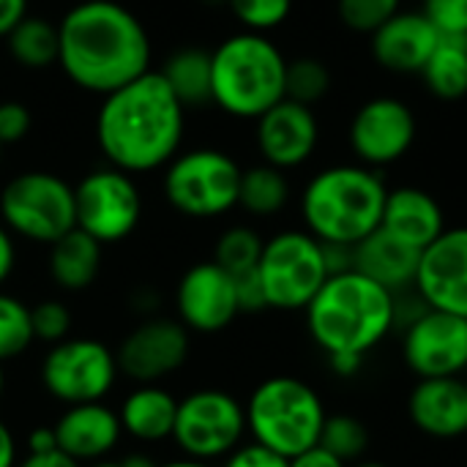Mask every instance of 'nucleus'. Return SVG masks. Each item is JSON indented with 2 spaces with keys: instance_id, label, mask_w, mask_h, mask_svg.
<instances>
[{
  "instance_id": "obj_45",
  "label": "nucleus",
  "mask_w": 467,
  "mask_h": 467,
  "mask_svg": "<svg viewBox=\"0 0 467 467\" xmlns=\"http://www.w3.org/2000/svg\"><path fill=\"white\" fill-rule=\"evenodd\" d=\"M27 451L30 454H47V451H57V438L52 427H38L27 435Z\"/></svg>"
},
{
  "instance_id": "obj_31",
  "label": "nucleus",
  "mask_w": 467,
  "mask_h": 467,
  "mask_svg": "<svg viewBox=\"0 0 467 467\" xmlns=\"http://www.w3.org/2000/svg\"><path fill=\"white\" fill-rule=\"evenodd\" d=\"M265 241L252 227H230L213 246V263L230 276H241L257 268Z\"/></svg>"
},
{
  "instance_id": "obj_12",
  "label": "nucleus",
  "mask_w": 467,
  "mask_h": 467,
  "mask_svg": "<svg viewBox=\"0 0 467 467\" xmlns=\"http://www.w3.org/2000/svg\"><path fill=\"white\" fill-rule=\"evenodd\" d=\"M77 230L99 244H118L129 238L142 216V197L129 172L101 167L88 172L74 186Z\"/></svg>"
},
{
  "instance_id": "obj_5",
  "label": "nucleus",
  "mask_w": 467,
  "mask_h": 467,
  "mask_svg": "<svg viewBox=\"0 0 467 467\" xmlns=\"http://www.w3.org/2000/svg\"><path fill=\"white\" fill-rule=\"evenodd\" d=\"M213 104L233 115L257 120L285 99L287 57L263 33H235L211 52Z\"/></svg>"
},
{
  "instance_id": "obj_43",
  "label": "nucleus",
  "mask_w": 467,
  "mask_h": 467,
  "mask_svg": "<svg viewBox=\"0 0 467 467\" xmlns=\"http://www.w3.org/2000/svg\"><path fill=\"white\" fill-rule=\"evenodd\" d=\"M16 265V249H14V238L8 233V227L0 222V285L11 276Z\"/></svg>"
},
{
  "instance_id": "obj_34",
  "label": "nucleus",
  "mask_w": 467,
  "mask_h": 467,
  "mask_svg": "<svg viewBox=\"0 0 467 467\" xmlns=\"http://www.w3.org/2000/svg\"><path fill=\"white\" fill-rule=\"evenodd\" d=\"M400 11H402V0H337L339 22L348 30L364 36H372Z\"/></svg>"
},
{
  "instance_id": "obj_48",
  "label": "nucleus",
  "mask_w": 467,
  "mask_h": 467,
  "mask_svg": "<svg viewBox=\"0 0 467 467\" xmlns=\"http://www.w3.org/2000/svg\"><path fill=\"white\" fill-rule=\"evenodd\" d=\"M153 467H213V465H211V462H197V460L183 457V460H172V462H161V465H153Z\"/></svg>"
},
{
  "instance_id": "obj_22",
  "label": "nucleus",
  "mask_w": 467,
  "mask_h": 467,
  "mask_svg": "<svg viewBox=\"0 0 467 467\" xmlns=\"http://www.w3.org/2000/svg\"><path fill=\"white\" fill-rule=\"evenodd\" d=\"M419 263L421 249H413L410 244L386 233L383 227H378L361 244L353 246V271L378 282L394 296L416 287Z\"/></svg>"
},
{
  "instance_id": "obj_2",
  "label": "nucleus",
  "mask_w": 467,
  "mask_h": 467,
  "mask_svg": "<svg viewBox=\"0 0 467 467\" xmlns=\"http://www.w3.org/2000/svg\"><path fill=\"white\" fill-rule=\"evenodd\" d=\"M186 109L159 71H145L104 96L96 142L109 167L129 175L167 167L183 142Z\"/></svg>"
},
{
  "instance_id": "obj_47",
  "label": "nucleus",
  "mask_w": 467,
  "mask_h": 467,
  "mask_svg": "<svg viewBox=\"0 0 467 467\" xmlns=\"http://www.w3.org/2000/svg\"><path fill=\"white\" fill-rule=\"evenodd\" d=\"M90 467H153V462L142 454H134L126 460H99V462H90Z\"/></svg>"
},
{
  "instance_id": "obj_8",
  "label": "nucleus",
  "mask_w": 467,
  "mask_h": 467,
  "mask_svg": "<svg viewBox=\"0 0 467 467\" xmlns=\"http://www.w3.org/2000/svg\"><path fill=\"white\" fill-rule=\"evenodd\" d=\"M241 167L216 148L178 153L164 172L167 202L192 219H216L238 205Z\"/></svg>"
},
{
  "instance_id": "obj_24",
  "label": "nucleus",
  "mask_w": 467,
  "mask_h": 467,
  "mask_svg": "<svg viewBox=\"0 0 467 467\" xmlns=\"http://www.w3.org/2000/svg\"><path fill=\"white\" fill-rule=\"evenodd\" d=\"M175 413H178V400L156 386V383H142L131 394H126L118 419L126 435L142 443H159L172 438L175 427Z\"/></svg>"
},
{
  "instance_id": "obj_11",
  "label": "nucleus",
  "mask_w": 467,
  "mask_h": 467,
  "mask_svg": "<svg viewBox=\"0 0 467 467\" xmlns=\"http://www.w3.org/2000/svg\"><path fill=\"white\" fill-rule=\"evenodd\" d=\"M118 358L99 339H63L41 361V383L57 402H101L118 380Z\"/></svg>"
},
{
  "instance_id": "obj_50",
  "label": "nucleus",
  "mask_w": 467,
  "mask_h": 467,
  "mask_svg": "<svg viewBox=\"0 0 467 467\" xmlns=\"http://www.w3.org/2000/svg\"><path fill=\"white\" fill-rule=\"evenodd\" d=\"M353 467H389V465H383V462H358V465H353Z\"/></svg>"
},
{
  "instance_id": "obj_27",
  "label": "nucleus",
  "mask_w": 467,
  "mask_h": 467,
  "mask_svg": "<svg viewBox=\"0 0 467 467\" xmlns=\"http://www.w3.org/2000/svg\"><path fill=\"white\" fill-rule=\"evenodd\" d=\"M427 90L441 101L467 96V36H441L435 52L421 68Z\"/></svg>"
},
{
  "instance_id": "obj_26",
  "label": "nucleus",
  "mask_w": 467,
  "mask_h": 467,
  "mask_svg": "<svg viewBox=\"0 0 467 467\" xmlns=\"http://www.w3.org/2000/svg\"><path fill=\"white\" fill-rule=\"evenodd\" d=\"M175 99L189 107H208L213 104V68L211 52L205 49H178L167 57L164 68L159 71Z\"/></svg>"
},
{
  "instance_id": "obj_13",
  "label": "nucleus",
  "mask_w": 467,
  "mask_h": 467,
  "mask_svg": "<svg viewBox=\"0 0 467 467\" xmlns=\"http://www.w3.org/2000/svg\"><path fill=\"white\" fill-rule=\"evenodd\" d=\"M416 115L394 96H378L364 101L350 120V150L364 167H389L408 156L416 142Z\"/></svg>"
},
{
  "instance_id": "obj_41",
  "label": "nucleus",
  "mask_w": 467,
  "mask_h": 467,
  "mask_svg": "<svg viewBox=\"0 0 467 467\" xmlns=\"http://www.w3.org/2000/svg\"><path fill=\"white\" fill-rule=\"evenodd\" d=\"M27 16V0H0V38H5Z\"/></svg>"
},
{
  "instance_id": "obj_14",
  "label": "nucleus",
  "mask_w": 467,
  "mask_h": 467,
  "mask_svg": "<svg viewBox=\"0 0 467 467\" xmlns=\"http://www.w3.org/2000/svg\"><path fill=\"white\" fill-rule=\"evenodd\" d=\"M402 356L419 380L460 378L467 369V320L449 312L424 309L405 328Z\"/></svg>"
},
{
  "instance_id": "obj_44",
  "label": "nucleus",
  "mask_w": 467,
  "mask_h": 467,
  "mask_svg": "<svg viewBox=\"0 0 467 467\" xmlns=\"http://www.w3.org/2000/svg\"><path fill=\"white\" fill-rule=\"evenodd\" d=\"M16 467H79L63 451H47V454H27Z\"/></svg>"
},
{
  "instance_id": "obj_36",
  "label": "nucleus",
  "mask_w": 467,
  "mask_h": 467,
  "mask_svg": "<svg viewBox=\"0 0 467 467\" xmlns=\"http://www.w3.org/2000/svg\"><path fill=\"white\" fill-rule=\"evenodd\" d=\"M30 326H33V339L57 345L68 339L71 331V309L60 301H41L30 306Z\"/></svg>"
},
{
  "instance_id": "obj_40",
  "label": "nucleus",
  "mask_w": 467,
  "mask_h": 467,
  "mask_svg": "<svg viewBox=\"0 0 467 467\" xmlns=\"http://www.w3.org/2000/svg\"><path fill=\"white\" fill-rule=\"evenodd\" d=\"M235 296H238V309L241 312L254 315V312L268 309V298H265V290H263V282H260L257 268L249 271V274L235 276Z\"/></svg>"
},
{
  "instance_id": "obj_29",
  "label": "nucleus",
  "mask_w": 467,
  "mask_h": 467,
  "mask_svg": "<svg viewBox=\"0 0 467 467\" xmlns=\"http://www.w3.org/2000/svg\"><path fill=\"white\" fill-rule=\"evenodd\" d=\"M290 200V183L285 170L271 164H254L241 172L238 205L252 216H274L285 211Z\"/></svg>"
},
{
  "instance_id": "obj_17",
  "label": "nucleus",
  "mask_w": 467,
  "mask_h": 467,
  "mask_svg": "<svg viewBox=\"0 0 467 467\" xmlns=\"http://www.w3.org/2000/svg\"><path fill=\"white\" fill-rule=\"evenodd\" d=\"M178 317L189 331L197 334H216L224 331L238 315V296H235V276L219 268L213 260L192 265L175 290Z\"/></svg>"
},
{
  "instance_id": "obj_9",
  "label": "nucleus",
  "mask_w": 467,
  "mask_h": 467,
  "mask_svg": "<svg viewBox=\"0 0 467 467\" xmlns=\"http://www.w3.org/2000/svg\"><path fill=\"white\" fill-rule=\"evenodd\" d=\"M257 274L268 298V309H306L326 285L328 265L323 244L306 230H285L265 241Z\"/></svg>"
},
{
  "instance_id": "obj_42",
  "label": "nucleus",
  "mask_w": 467,
  "mask_h": 467,
  "mask_svg": "<svg viewBox=\"0 0 467 467\" xmlns=\"http://www.w3.org/2000/svg\"><path fill=\"white\" fill-rule=\"evenodd\" d=\"M290 467H348V465H345L342 460H337L331 451H326V449L315 446V449H309V451H304V454L293 457V460H290Z\"/></svg>"
},
{
  "instance_id": "obj_39",
  "label": "nucleus",
  "mask_w": 467,
  "mask_h": 467,
  "mask_svg": "<svg viewBox=\"0 0 467 467\" xmlns=\"http://www.w3.org/2000/svg\"><path fill=\"white\" fill-rule=\"evenodd\" d=\"M222 467H290V460L252 441L241 443L233 454H227Z\"/></svg>"
},
{
  "instance_id": "obj_19",
  "label": "nucleus",
  "mask_w": 467,
  "mask_h": 467,
  "mask_svg": "<svg viewBox=\"0 0 467 467\" xmlns=\"http://www.w3.org/2000/svg\"><path fill=\"white\" fill-rule=\"evenodd\" d=\"M369 38L372 57L380 68L394 74H421L441 33L421 11H400Z\"/></svg>"
},
{
  "instance_id": "obj_21",
  "label": "nucleus",
  "mask_w": 467,
  "mask_h": 467,
  "mask_svg": "<svg viewBox=\"0 0 467 467\" xmlns=\"http://www.w3.org/2000/svg\"><path fill=\"white\" fill-rule=\"evenodd\" d=\"M410 421L419 432L451 441L467 435V383L460 378L419 380L408 400Z\"/></svg>"
},
{
  "instance_id": "obj_4",
  "label": "nucleus",
  "mask_w": 467,
  "mask_h": 467,
  "mask_svg": "<svg viewBox=\"0 0 467 467\" xmlns=\"http://www.w3.org/2000/svg\"><path fill=\"white\" fill-rule=\"evenodd\" d=\"M389 186L378 170L337 164L317 172L301 194L306 233L320 244L356 246L383 222Z\"/></svg>"
},
{
  "instance_id": "obj_30",
  "label": "nucleus",
  "mask_w": 467,
  "mask_h": 467,
  "mask_svg": "<svg viewBox=\"0 0 467 467\" xmlns=\"http://www.w3.org/2000/svg\"><path fill=\"white\" fill-rule=\"evenodd\" d=\"M331 68L312 55H301L287 60L285 68V99L304 104V107H315L320 104L328 90H331Z\"/></svg>"
},
{
  "instance_id": "obj_49",
  "label": "nucleus",
  "mask_w": 467,
  "mask_h": 467,
  "mask_svg": "<svg viewBox=\"0 0 467 467\" xmlns=\"http://www.w3.org/2000/svg\"><path fill=\"white\" fill-rule=\"evenodd\" d=\"M3 391H5V372H3V364H0V397H3Z\"/></svg>"
},
{
  "instance_id": "obj_15",
  "label": "nucleus",
  "mask_w": 467,
  "mask_h": 467,
  "mask_svg": "<svg viewBox=\"0 0 467 467\" xmlns=\"http://www.w3.org/2000/svg\"><path fill=\"white\" fill-rule=\"evenodd\" d=\"M413 290L430 309L467 320V227H446L421 252Z\"/></svg>"
},
{
  "instance_id": "obj_28",
  "label": "nucleus",
  "mask_w": 467,
  "mask_h": 467,
  "mask_svg": "<svg viewBox=\"0 0 467 467\" xmlns=\"http://www.w3.org/2000/svg\"><path fill=\"white\" fill-rule=\"evenodd\" d=\"M8 52L22 68H49L57 63L60 55V36L57 25L41 19V16H25L8 36Z\"/></svg>"
},
{
  "instance_id": "obj_46",
  "label": "nucleus",
  "mask_w": 467,
  "mask_h": 467,
  "mask_svg": "<svg viewBox=\"0 0 467 467\" xmlns=\"http://www.w3.org/2000/svg\"><path fill=\"white\" fill-rule=\"evenodd\" d=\"M0 467H16V441L0 419Z\"/></svg>"
},
{
  "instance_id": "obj_7",
  "label": "nucleus",
  "mask_w": 467,
  "mask_h": 467,
  "mask_svg": "<svg viewBox=\"0 0 467 467\" xmlns=\"http://www.w3.org/2000/svg\"><path fill=\"white\" fill-rule=\"evenodd\" d=\"M0 222L11 235L52 246L77 227L74 186L44 170L14 175L0 192Z\"/></svg>"
},
{
  "instance_id": "obj_18",
  "label": "nucleus",
  "mask_w": 467,
  "mask_h": 467,
  "mask_svg": "<svg viewBox=\"0 0 467 467\" xmlns=\"http://www.w3.org/2000/svg\"><path fill=\"white\" fill-rule=\"evenodd\" d=\"M254 140L265 164L279 170L301 167L315 153L320 140L317 115L312 107L282 99L257 118Z\"/></svg>"
},
{
  "instance_id": "obj_25",
  "label": "nucleus",
  "mask_w": 467,
  "mask_h": 467,
  "mask_svg": "<svg viewBox=\"0 0 467 467\" xmlns=\"http://www.w3.org/2000/svg\"><path fill=\"white\" fill-rule=\"evenodd\" d=\"M101 268V244L82 230H71L49 249V274L63 290H85Z\"/></svg>"
},
{
  "instance_id": "obj_51",
  "label": "nucleus",
  "mask_w": 467,
  "mask_h": 467,
  "mask_svg": "<svg viewBox=\"0 0 467 467\" xmlns=\"http://www.w3.org/2000/svg\"><path fill=\"white\" fill-rule=\"evenodd\" d=\"M0 164H3V142H0Z\"/></svg>"
},
{
  "instance_id": "obj_33",
  "label": "nucleus",
  "mask_w": 467,
  "mask_h": 467,
  "mask_svg": "<svg viewBox=\"0 0 467 467\" xmlns=\"http://www.w3.org/2000/svg\"><path fill=\"white\" fill-rule=\"evenodd\" d=\"M33 342L30 306L8 293H0V364L22 356Z\"/></svg>"
},
{
  "instance_id": "obj_38",
  "label": "nucleus",
  "mask_w": 467,
  "mask_h": 467,
  "mask_svg": "<svg viewBox=\"0 0 467 467\" xmlns=\"http://www.w3.org/2000/svg\"><path fill=\"white\" fill-rule=\"evenodd\" d=\"M30 126H33V118L22 101H0V142L3 145L25 140Z\"/></svg>"
},
{
  "instance_id": "obj_16",
  "label": "nucleus",
  "mask_w": 467,
  "mask_h": 467,
  "mask_svg": "<svg viewBox=\"0 0 467 467\" xmlns=\"http://www.w3.org/2000/svg\"><path fill=\"white\" fill-rule=\"evenodd\" d=\"M189 328L181 320L153 317L140 323L118 348V369L142 383H156L175 369H181L189 358Z\"/></svg>"
},
{
  "instance_id": "obj_3",
  "label": "nucleus",
  "mask_w": 467,
  "mask_h": 467,
  "mask_svg": "<svg viewBox=\"0 0 467 467\" xmlns=\"http://www.w3.org/2000/svg\"><path fill=\"white\" fill-rule=\"evenodd\" d=\"M304 312L309 337L339 375H353L364 356L397 328L394 293L358 271L328 276Z\"/></svg>"
},
{
  "instance_id": "obj_1",
  "label": "nucleus",
  "mask_w": 467,
  "mask_h": 467,
  "mask_svg": "<svg viewBox=\"0 0 467 467\" xmlns=\"http://www.w3.org/2000/svg\"><path fill=\"white\" fill-rule=\"evenodd\" d=\"M57 66L82 90L107 96L150 71V38L134 11L115 0H82L57 25Z\"/></svg>"
},
{
  "instance_id": "obj_20",
  "label": "nucleus",
  "mask_w": 467,
  "mask_h": 467,
  "mask_svg": "<svg viewBox=\"0 0 467 467\" xmlns=\"http://www.w3.org/2000/svg\"><path fill=\"white\" fill-rule=\"evenodd\" d=\"M52 430L57 438V451H63L74 462L107 460L123 435L118 410L107 408L104 402L68 405Z\"/></svg>"
},
{
  "instance_id": "obj_6",
  "label": "nucleus",
  "mask_w": 467,
  "mask_h": 467,
  "mask_svg": "<svg viewBox=\"0 0 467 467\" xmlns=\"http://www.w3.org/2000/svg\"><path fill=\"white\" fill-rule=\"evenodd\" d=\"M246 410V432H252L254 443L293 460L320 443V432L326 424V408L320 394L290 375H276L263 380Z\"/></svg>"
},
{
  "instance_id": "obj_10",
  "label": "nucleus",
  "mask_w": 467,
  "mask_h": 467,
  "mask_svg": "<svg viewBox=\"0 0 467 467\" xmlns=\"http://www.w3.org/2000/svg\"><path fill=\"white\" fill-rule=\"evenodd\" d=\"M246 435L244 405L219 389L192 391L178 400L172 441L183 457L197 462H213L233 454Z\"/></svg>"
},
{
  "instance_id": "obj_37",
  "label": "nucleus",
  "mask_w": 467,
  "mask_h": 467,
  "mask_svg": "<svg viewBox=\"0 0 467 467\" xmlns=\"http://www.w3.org/2000/svg\"><path fill=\"white\" fill-rule=\"evenodd\" d=\"M421 14L441 36H467V0H424Z\"/></svg>"
},
{
  "instance_id": "obj_23",
  "label": "nucleus",
  "mask_w": 467,
  "mask_h": 467,
  "mask_svg": "<svg viewBox=\"0 0 467 467\" xmlns=\"http://www.w3.org/2000/svg\"><path fill=\"white\" fill-rule=\"evenodd\" d=\"M380 227L394 238L410 244L413 249L424 252L446 230V216L441 202L430 192L419 186H400L389 189Z\"/></svg>"
},
{
  "instance_id": "obj_35",
  "label": "nucleus",
  "mask_w": 467,
  "mask_h": 467,
  "mask_svg": "<svg viewBox=\"0 0 467 467\" xmlns=\"http://www.w3.org/2000/svg\"><path fill=\"white\" fill-rule=\"evenodd\" d=\"M227 5L249 33L263 36L279 27L293 11V0H227Z\"/></svg>"
},
{
  "instance_id": "obj_32",
  "label": "nucleus",
  "mask_w": 467,
  "mask_h": 467,
  "mask_svg": "<svg viewBox=\"0 0 467 467\" xmlns=\"http://www.w3.org/2000/svg\"><path fill=\"white\" fill-rule=\"evenodd\" d=\"M320 449L331 451L337 460L348 462H358L369 446V432L367 424L350 413H339V416H326L323 432H320Z\"/></svg>"
}]
</instances>
